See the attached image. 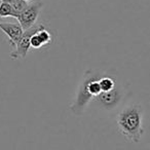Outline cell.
I'll use <instances>...</instances> for the list:
<instances>
[{
	"instance_id": "1",
	"label": "cell",
	"mask_w": 150,
	"mask_h": 150,
	"mask_svg": "<svg viewBox=\"0 0 150 150\" xmlns=\"http://www.w3.org/2000/svg\"><path fill=\"white\" fill-rule=\"evenodd\" d=\"M118 131L134 143H139L144 134L143 110L139 105H129L118 113L116 118Z\"/></svg>"
},
{
	"instance_id": "2",
	"label": "cell",
	"mask_w": 150,
	"mask_h": 150,
	"mask_svg": "<svg viewBox=\"0 0 150 150\" xmlns=\"http://www.w3.org/2000/svg\"><path fill=\"white\" fill-rule=\"evenodd\" d=\"M90 77H91V69L84 72L83 77H82V80L79 84V88H78V91L76 93L74 101L70 105L71 112L75 115H81L84 112V110H86V106L93 100H95V98L91 95L90 91H88Z\"/></svg>"
},
{
	"instance_id": "3",
	"label": "cell",
	"mask_w": 150,
	"mask_h": 150,
	"mask_svg": "<svg viewBox=\"0 0 150 150\" xmlns=\"http://www.w3.org/2000/svg\"><path fill=\"white\" fill-rule=\"evenodd\" d=\"M44 26L42 24H38V25H34L32 28L24 31V34L22 36V38L20 39V41L17 43L15 47V50L11 52V57L13 60H19V59H24L26 58L28 52H29L30 47H31V43L30 40L31 37L36 33V32L40 31L41 29H44Z\"/></svg>"
},
{
	"instance_id": "4",
	"label": "cell",
	"mask_w": 150,
	"mask_h": 150,
	"mask_svg": "<svg viewBox=\"0 0 150 150\" xmlns=\"http://www.w3.org/2000/svg\"><path fill=\"white\" fill-rule=\"evenodd\" d=\"M42 6H43V3L41 1H35V2L28 4L27 7L21 13H19L17 20L19 21V24L23 28L24 31L36 25V21L39 17Z\"/></svg>"
},
{
	"instance_id": "5",
	"label": "cell",
	"mask_w": 150,
	"mask_h": 150,
	"mask_svg": "<svg viewBox=\"0 0 150 150\" xmlns=\"http://www.w3.org/2000/svg\"><path fill=\"white\" fill-rule=\"evenodd\" d=\"M122 91H121L120 88L118 86H115L112 91L107 93H101L98 97H96L95 100L103 106L105 109H113L117 106V105L120 103L121 99H122Z\"/></svg>"
},
{
	"instance_id": "6",
	"label": "cell",
	"mask_w": 150,
	"mask_h": 150,
	"mask_svg": "<svg viewBox=\"0 0 150 150\" xmlns=\"http://www.w3.org/2000/svg\"><path fill=\"white\" fill-rule=\"evenodd\" d=\"M0 30L8 37L9 43L11 46L16 47L17 43L20 41L24 34V30L20 24L15 23H5V22H0Z\"/></svg>"
},
{
	"instance_id": "7",
	"label": "cell",
	"mask_w": 150,
	"mask_h": 150,
	"mask_svg": "<svg viewBox=\"0 0 150 150\" xmlns=\"http://www.w3.org/2000/svg\"><path fill=\"white\" fill-rule=\"evenodd\" d=\"M99 82H100L102 93L110 92V91H112L113 88L116 86V81H115L114 78H113L112 76H109V75H106V74H104L102 77L99 79Z\"/></svg>"
},
{
	"instance_id": "8",
	"label": "cell",
	"mask_w": 150,
	"mask_h": 150,
	"mask_svg": "<svg viewBox=\"0 0 150 150\" xmlns=\"http://www.w3.org/2000/svg\"><path fill=\"white\" fill-rule=\"evenodd\" d=\"M0 17L1 18H7V17H13L18 19V15L15 11H13V6L8 3L1 2L0 3Z\"/></svg>"
},
{
	"instance_id": "9",
	"label": "cell",
	"mask_w": 150,
	"mask_h": 150,
	"mask_svg": "<svg viewBox=\"0 0 150 150\" xmlns=\"http://www.w3.org/2000/svg\"><path fill=\"white\" fill-rule=\"evenodd\" d=\"M37 34L40 37V39H41V41L43 42L44 46L50 43V41H52V34H50V32L45 29V28L42 29V30H40V31H38Z\"/></svg>"
},
{
	"instance_id": "10",
	"label": "cell",
	"mask_w": 150,
	"mask_h": 150,
	"mask_svg": "<svg viewBox=\"0 0 150 150\" xmlns=\"http://www.w3.org/2000/svg\"><path fill=\"white\" fill-rule=\"evenodd\" d=\"M27 5H28V3L25 0H16L15 2L11 4V6H13V11L17 13V15L19 16V13H21L22 11L27 7Z\"/></svg>"
},
{
	"instance_id": "11",
	"label": "cell",
	"mask_w": 150,
	"mask_h": 150,
	"mask_svg": "<svg viewBox=\"0 0 150 150\" xmlns=\"http://www.w3.org/2000/svg\"><path fill=\"white\" fill-rule=\"evenodd\" d=\"M42 30V29H41ZM30 43H31V47L35 48V50H39V48H42L44 46L43 42L41 41L40 37L38 36L37 32L34 34L33 36L31 37V40H30Z\"/></svg>"
},
{
	"instance_id": "12",
	"label": "cell",
	"mask_w": 150,
	"mask_h": 150,
	"mask_svg": "<svg viewBox=\"0 0 150 150\" xmlns=\"http://www.w3.org/2000/svg\"><path fill=\"white\" fill-rule=\"evenodd\" d=\"M16 0H1V2H5V3H8V4H13L15 2Z\"/></svg>"
},
{
	"instance_id": "13",
	"label": "cell",
	"mask_w": 150,
	"mask_h": 150,
	"mask_svg": "<svg viewBox=\"0 0 150 150\" xmlns=\"http://www.w3.org/2000/svg\"><path fill=\"white\" fill-rule=\"evenodd\" d=\"M1 20H2V18H1V17H0V22H1Z\"/></svg>"
},
{
	"instance_id": "14",
	"label": "cell",
	"mask_w": 150,
	"mask_h": 150,
	"mask_svg": "<svg viewBox=\"0 0 150 150\" xmlns=\"http://www.w3.org/2000/svg\"><path fill=\"white\" fill-rule=\"evenodd\" d=\"M25 1H29V0H25Z\"/></svg>"
}]
</instances>
